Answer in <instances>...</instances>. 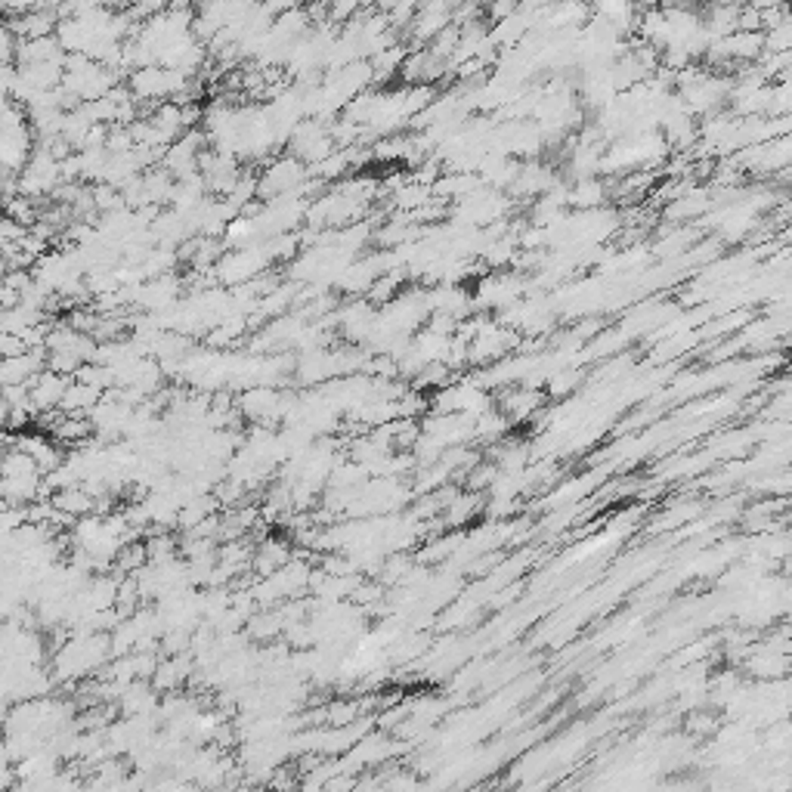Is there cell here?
<instances>
[{"instance_id": "obj_1", "label": "cell", "mask_w": 792, "mask_h": 792, "mask_svg": "<svg viewBox=\"0 0 792 792\" xmlns=\"http://www.w3.org/2000/svg\"><path fill=\"white\" fill-rule=\"evenodd\" d=\"M301 180H303V165H301V161L285 158V161H276V165L263 174L261 183H257V190H261V196L282 198V196H291Z\"/></svg>"}, {"instance_id": "obj_2", "label": "cell", "mask_w": 792, "mask_h": 792, "mask_svg": "<svg viewBox=\"0 0 792 792\" xmlns=\"http://www.w3.org/2000/svg\"><path fill=\"white\" fill-rule=\"evenodd\" d=\"M594 16L603 19V22H610L613 28H619L622 35H626V31H632L634 22H641L638 0H597Z\"/></svg>"}, {"instance_id": "obj_3", "label": "cell", "mask_w": 792, "mask_h": 792, "mask_svg": "<svg viewBox=\"0 0 792 792\" xmlns=\"http://www.w3.org/2000/svg\"><path fill=\"white\" fill-rule=\"evenodd\" d=\"M66 393H69L66 381L56 378V375H41L37 384L31 387V400H35L37 406H56Z\"/></svg>"}, {"instance_id": "obj_4", "label": "cell", "mask_w": 792, "mask_h": 792, "mask_svg": "<svg viewBox=\"0 0 792 792\" xmlns=\"http://www.w3.org/2000/svg\"><path fill=\"white\" fill-rule=\"evenodd\" d=\"M328 10V16L335 19V22H343V19H353V12L362 6V0H322Z\"/></svg>"}]
</instances>
